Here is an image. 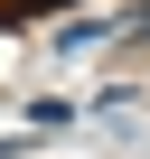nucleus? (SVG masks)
I'll list each match as a JSON object with an SVG mask.
<instances>
[{
  "instance_id": "f257e3e1",
  "label": "nucleus",
  "mask_w": 150,
  "mask_h": 159,
  "mask_svg": "<svg viewBox=\"0 0 150 159\" xmlns=\"http://www.w3.org/2000/svg\"><path fill=\"white\" fill-rule=\"evenodd\" d=\"M0 159H10V150H0Z\"/></svg>"
}]
</instances>
